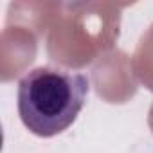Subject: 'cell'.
<instances>
[{
    "mask_svg": "<svg viewBox=\"0 0 153 153\" xmlns=\"http://www.w3.org/2000/svg\"><path fill=\"white\" fill-rule=\"evenodd\" d=\"M88 78L58 67H36L18 81V114L38 137H54L74 124L88 96Z\"/></svg>",
    "mask_w": 153,
    "mask_h": 153,
    "instance_id": "6da1fadb",
    "label": "cell"
}]
</instances>
